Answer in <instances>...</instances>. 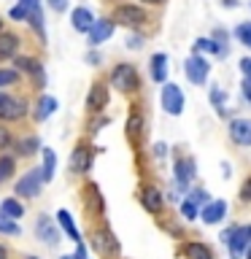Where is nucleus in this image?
<instances>
[{"label": "nucleus", "mask_w": 251, "mask_h": 259, "mask_svg": "<svg viewBox=\"0 0 251 259\" xmlns=\"http://www.w3.org/2000/svg\"><path fill=\"white\" fill-rule=\"evenodd\" d=\"M44 178H40V170L38 167H30L19 173L14 178V197L19 200H38L40 192H44Z\"/></svg>", "instance_id": "9"}, {"label": "nucleus", "mask_w": 251, "mask_h": 259, "mask_svg": "<svg viewBox=\"0 0 251 259\" xmlns=\"http://www.w3.org/2000/svg\"><path fill=\"white\" fill-rule=\"evenodd\" d=\"M95 19L97 16L92 14V8H87V6H76L70 11V27H73V32H81V35H87L89 27L95 24Z\"/></svg>", "instance_id": "26"}, {"label": "nucleus", "mask_w": 251, "mask_h": 259, "mask_svg": "<svg viewBox=\"0 0 251 259\" xmlns=\"http://www.w3.org/2000/svg\"><path fill=\"white\" fill-rule=\"evenodd\" d=\"M111 22L116 27H124V30H143L146 24L151 22L149 16V8L141 6V3H116L111 8Z\"/></svg>", "instance_id": "5"}, {"label": "nucleus", "mask_w": 251, "mask_h": 259, "mask_svg": "<svg viewBox=\"0 0 251 259\" xmlns=\"http://www.w3.org/2000/svg\"><path fill=\"white\" fill-rule=\"evenodd\" d=\"M40 178H44V184H52L54 181V176H57V151L54 149H49V146H40Z\"/></svg>", "instance_id": "28"}, {"label": "nucleus", "mask_w": 251, "mask_h": 259, "mask_svg": "<svg viewBox=\"0 0 251 259\" xmlns=\"http://www.w3.org/2000/svg\"><path fill=\"white\" fill-rule=\"evenodd\" d=\"M108 103H111V87L105 84V78H95L92 87H89V92H87V100H84L87 116H92V113H105Z\"/></svg>", "instance_id": "12"}, {"label": "nucleus", "mask_w": 251, "mask_h": 259, "mask_svg": "<svg viewBox=\"0 0 251 259\" xmlns=\"http://www.w3.org/2000/svg\"><path fill=\"white\" fill-rule=\"evenodd\" d=\"M227 200H208L205 205L200 208V219H202V224H219V222H224V216H227Z\"/></svg>", "instance_id": "27"}, {"label": "nucleus", "mask_w": 251, "mask_h": 259, "mask_svg": "<svg viewBox=\"0 0 251 259\" xmlns=\"http://www.w3.org/2000/svg\"><path fill=\"white\" fill-rule=\"evenodd\" d=\"M240 95H243V100L251 105V84H248V81H243V84H240Z\"/></svg>", "instance_id": "48"}, {"label": "nucleus", "mask_w": 251, "mask_h": 259, "mask_svg": "<svg viewBox=\"0 0 251 259\" xmlns=\"http://www.w3.org/2000/svg\"><path fill=\"white\" fill-rule=\"evenodd\" d=\"M168 54L165 52H154L149 57V78L154 81V84H165L168 81V70H170V65H168Z\"/></svg>", "instance_id": "25"}, {"label": "nucleus", "mask_w": 251, "mask_h": 259, "mask_svg": "<svg viewBox=\"0 0 251 259\" xmlns=\"http://www.w3.org/2000/svg\"><path fill=\"white\" fill-rule=\"evenodd\" d=\"M194 176H197V162H194V157L176 154V159H173V184H176V189L181 194H186L192 189Z\"/></svg>", "instance_id": "10"}, {"label": "nucleus", "mask_w": 251, "mask_h": 259, "mask_svg": "<svg viewBox=\"0 0 251 259\" xmlns=\"http://www.w3.org/2000/svg\"><path fill=\"white\" fill-rule=\"evenodd\" d=\"M208 100H211V105L216 108V113L219 116H230V111H227V92L222 87H211V92H208Z\"/></svg>", "instance_id": "33"}, {"label": "nucleus", "mask_w": 251, "mask_h": 259, "mask_svg": "<svg viewBox=\"0 0 251 259\" xmlns=\"http://www.w3.org/2000/svg\"><path fill=\"white\" fill-rule=\"evenodd\" d=\"M232 35L238 38V40H240V44L246 46V49H251V22H240L238 27L232 30Z\"/></svg>", "instance_id": "39"}, {"label": "nucleus", "mask_w": 251, "mask_h": 259, "mask_svg": "<svg viewBox=\"0 0 251 259\" xmlns=\"http://www.w3.org/2000/svg\"><path fill=\"white\" fill-rule=\"evenodd\" d=\"M178 213H181L184 222H197V219H200V208L194 205L189 197H184L181 202H178Z\"/></svg>", "instance_id": "37"}, {"label": "nucleus", "mask_w": 251, "mask_h": 259, "mask_svg": "<svg viewBox=\"0 0 251 259\" xmlns=\"http://www.w3.org/2000/svg\"><path fill=\"white\" fill-rule=\"evenodd\" d=\"M14 141H16V133L11 130V124H3V121H0V154H11Z\"/></svg>", "instance_id": "35"}, {"label": "nucleus", "mask_w": 251, "mask_h": 259, "mask_svg": "<svg viewBox=\"0 0 251 259\" xmlns=\"http://www.w3.org/2000/svg\"><path fill=\"white\" fill-rule=\"evenodd\" d=\"M243 256H246V259H251V246L246 248V254H243Z\"/></svg>", "instance_id": "55"}, {"label": "nucleus", "mask_w": 251, "mask_h": 259, "mask_svg": "<svg viewBox=\"0 0 251 259\" xmlns=\"http://www.w3.org/2000/svg\"><path fill=\"white\" fill-rule=\"evenodd\" d=\"M151 157H154V159H165V157H168V143H162V141L154 143V146H151Z\"/></svg>", "instance_id": "45"}, {"label": "nucleus", "mask_w": 251, "mask_h": 259, "mask_svg": "<svg viewBox=\"0 0 251 259\" xmlns=\"http://www.w3.org/2000/svg\"><path fill=\"white\" fill-rule=\"evenodd\" d=\"M184 76L189 78V84L194 87H202L211 76V62L205 54H189L184 62Z\"/></svg>", "instance_id": "15"}, {"label": "nucleus", "mask_w": 251, "mask_h": 259, "mask_svg": "<svg viewBox=\"0 0 251 259\" xmlns=\"http://www.w3.org/2000/svg\"><path fill=\"white\" fill-rule=\"evenodd\" d=\"M138 202H141V208L146 210L149 216H165V205H168V197L165 192L159 189L154 181H143L141 186H138L135 192Z\"/></svg>", "instance_id": "8"}, {"label": "nucleus", "mask_w": 251, "mask_h": 259, "mask_svg": "<svg viewBox=\"0 0 251 259\" xmlns=\"http://www.w3.org/2000/svg\"><path fill=\"white\" fill-rule=\"evenodd\" d=\"M22 46H24V35H22V32H16L11 27L0 30V65L11 62L14 57L22 52Z\"/></svg>", "instance_id": "16"}, {"label": "nucleus", "mask_w": 251, "mask_h": 259, "mask_svg": "<svg viewBox=\"0 0 251 259\" xmlns=\"http://www.w3.org/2000/svg\"><path fill=\"white\" fill-rule=\"evenodd\" d=\"M19 176V159L14 154H0V186L11 184Z\"/></svg>", "instance_id": "31"}, {"label": "nucleus", "mask_w": 251, "mask_h": 259, "mask_svg": "<svg viewBox=\"0 0 251 259\" xmlns=\"http://www.w3.org/2000/svg\"><path fill=\"white\" fill-rule=\"evenodd\" d=\"M224 246L230 251V259H243L246 248L251 246V224H235L230 240H227Z\"/></svg>", "instance_id": "17"}, {"label": "nucleus", "mask_w": 251, "mask_h": 259, "mask_svg": "<svg viewBox=\"0 0 251 259\" xmlns=\"http://www.w3.org/2000/svg\"><path fill=\"white\" fill-rule=\"evenodd\" d=\"M143 135H146V113L141 105H130V111H127V121H124V138H127V143L130 146H141L143 141Z\"/></svg>", "instance_id": "13"}, {"label": "nucleus", "mask_w": 251, "mask_h": 259, "mask_svg": "<svg viewBox=\"0 0 251 259\" xmlns=\"http://www.w3.org/2000/svg\"><path fill=\"white\" fill-rule=\"evenodd\" d=\"M16 3H22L24 8H32V6H44V0H16Z\"/></svg>", "instance_id": "50"}, {"label": "nucleus", "mask_w": 251, "mask_h": 259, "mask_svg": "<svg viewBox=\"0 0 251 259\" xmlns=\"http://www.w3.org/2000/svg\"><path fill=\"white\" fill-rule=\"evenodd\" d=\"M11 65L30 81V89H32L35 95L46 92V65H44V60H40L38 54H24V52H19V54L11 60Z\"/></svg>", "instance_id": "4"}, {"label": "nucleus", "mask_w": 251, "mask_h": 259, "mask_svg": "<svg viewBox=\"0 0 251 259\" xmlns=\"http://www.w3.org/2000/svg\"><path fill=\"white\" fill-rule=\"evenodd\" d=\"M192 54H214V57H227V44H219L214 38H197L192 44Z\"/></svg>", "instance_id": "30"}, {"label": "nucleus", "mask_w": 251, "mask_h": 259, "mask_svg": "<svg viewBox=\"0 0 251 259\" xmlns=\"http://www.w3.org/2000/svg\"><path fill=\"white\" fill-rule=\"evenodd\" d=\"M24 87V76L14 65H0V89H19Z\"/></svg>", "instance_id": "32"}, {"label": "nucleus", "mask_w": 251, "mask_h": 259, "mask_svg": "<svg viewBox=\"0 0 251 259\" xmlns=\"http://www.w3.org/2000/svg\"><path fill=\"white\" fill-rule=\"evenodd\" d=\"M84 65H89V68H103V54L97 52V49H89V52L84 54Z\"/></svg>", "instance_id": "42"}, {"label": "nucleus", "mask_w": 251, "mask_h": 259, "mask_svg": "<svg viewBox=\"0 0 251 259\" xmlns=\"http://www.w3.org/2000/svg\"><path fill=\"white\" fill-rule=\"evenodd\" d=\"M54 222H57V227H60L62 238L73 240V246H76V243H81V240H84V235H81L78 224H76V219H73V213H70L68 208H60V210H57V213H54Z\"/></svg>", "instance_id": "21"}, {"label": "nucleus", "mask_w": 251, "mask_h": 259, "mask_svg": "<svg viewBox=\"0 0 251 259\" xmlns=\"http://www.w3.org/2000/svg\"><path fill=\"white\" fill-rule=\"evenodd\" d=\"M60 259H76V256H73V254H62Z\"/></svg>", "instance_id": "54"}, {"label": "nucleus", "mask_w": 251, "mask_h": 259, "mask_svg": "<svg viewBox=\"0 0 251 259\" xmlns=\"http://www.w3.org/2000/svg\"><path fill=\"white\" fill-rule=\"evenodd\" d=\"M30 116V97L19 89H0V121L3 124H22Z\"/></svg>", "instance_id": "3"}, {"label": "nucleus", "mask_w": 251, "mask_h": 259, "mask_svg": "<svg viewBox=\"0 0 251 259\" xmlns=\"http://www.w3.org/2000/svg\"><path fill=\"white\" fill-rule=\"evenodd\" d=\"M35 238L44 243V246H49V248H57L62 243V232H60V227H57V222H54V216H49V213H38L35 216Z\"/></svg>", "instance_id": "14"}, {"label": "nucleus", "mask_w": 251, "mask_h": 259, "mask_svg": "<svg viewBox=\"0 0 251 259\" xmlns=\"http://www.w3.org/2000/svg\"><path fill=\"white\" fill-rule=\"evenodd\" d=\"M113 32H116V24L111 22V16H97L95 24H92V27H89V32H87V44H89V49L103 46L105 40H111Z\"/></svg>", "instance_id": "18"}, {"label": "nucleus", "mask_w": 251, "mask_h": 259, "mask_svg": "<svg viewBox=\"0 0 251 259\" xmlns=\"http://www.w3.org/2000/svg\"><path fill=\"white\" fill-rule=\"evenodd\" d=\"M227 135H230V141L235 146H251V119H243V116L230 119Z\"/></svg>", "instance_id": "24"}, {"label": "nucleus", "mask_w": 251, "mask_h": 259, "mask_svg": "<svg viewBox=\"0 0 251 259\" xmlns=\"http://www.w3.org/2000/svg\"><path fill=\"white\" fill-rule=\"evenodd\" d=\"M8 19L11 22H24L27 19V8H24L22 3H14L11 8H8Z\"/></svg>", "instance_id": "43"}, {"label": "nucleus", "mask_w": 251, "mask_h": 259, "mask_svg": "<svg viewBox=\"0 0 251 259\" xmlns=\"http://www.w3.org/2000/svg\"><path fill=\"white\" fill-rule=\"evenodd\" d=\"M6 27V19H3V16H0V30H3Z\"/></svg>", "instance_id": "56"}, {"label": "nucleus", "mask_w": 251, "mask_h": 259, "mask_svg": "<svg viewBox=\"0 0 251 259\" xmlns=\"http://www.w3.org/2000/svg\"><path fill=\"white\" fill-rule=\"evenodd\" d=\"M95 157H97V149L89 143V138H81V141L73 143V151L68 157V170L73 178H89L92 173V165H95Z\"/></svg>", "instance_id": "6"}, {"label": "nucleus", "mask_w": 251, "mask_h": 259, "mask_svg": "<svg viewBox=\"0 0 251 259\" xmlns=\"http://www.w3.org/2000/svg\"><path fill=\"white\" fill-rule=\"evenodd\" d=\"M222 6L224 8H232V6H238V0H222Z\"/></svg>", "instance_id": "52"}, {"label": "nucleus", "mask_w": 251, "mask_h": 259, "mask_svg": "<svg viewBox=\"0 0 251 259\" xmlns=\"http://www.w3.org/2000/svg\"><path fill=\"white\" fill-rule=\"evenodd\" d=\"M87 248L97 254L100 259H121V243L116 238V232L111 230L108 222H95L89 224V230L84 235Z\"/></svg>", "instance_id": "1"}, {"label": "nucleus", "mask_w": 251, "mask_h": 259, "mask_svg": "<svg viewBox=\"0 0 251 259\" xmlns=\"http://www.w3.org/2000/svg\"><path fill=\"white\" fill-rule=\"evenodd\" d=\"M73 256H76V259H89V248H87L84 240L76 243V251H73Z\"/></svg>", "instance_id": "47"}, {"label": "nucleus", "mask_w": 251, "mask_h": 259, "mask_svg": "<svg viewBox=\"0 0 251 259\" xmlns=\"http://www.w3.org/2000/svg\"><path fill=\"white\" fill-rule=\"evenodd\" d=\"M178 256L181 259H216L214 248L202 240H184L178 246Z\"/></svg>", "instance_id": "23"}, {"label": "nucleus", "mask_w": 251, "mask_h": 259, "mask_svg": "<svg viewBox=\"0 0 251 259\" xmlns=\"http://www.w3.org/2000/svg\"><path fill=\"white\" fill-rule=\"evenodd\" d=\"M159 105L162 111L168 113V116H181L184 113V105H186V97H184V89L173 84V81H165V84H159Z\"/></svg>", "instance_id": "11"}, {"label": "nucleus", "mask_w": 251, "mask_h": 259, "mask_svg": "<svg viewBox=\"0 0 251 259\" xmlns=\"http://www.w3.org/2000/svg\"><path fill=\"white\" fill-rule=\"evenodd\" d=\"M138 3L146 8H157V6H165V0H138Z\"/></svg>", "instance_id": "49"}, {"label": "nucleus", "mask_w": 251, "mask_h": 259, "mask_svg": "<svg viewBox=\"0 0 251 259\" xmlns=\"http://www.w3.org/2000/svg\"><path fill=\"white\" fill-rule=\"evenodd\" d=\"M0 213L8 216V219H14V222H19V219L27 216V205H24V200L14 197V194H8V197L0 200Z\"/></svg>", "instance_id": "29"}, {"label": "nucleus", "mask_w": 251, "mask_h": 259, "mask_svg": "<svg viewBox=\"0 0 251 259\" xmlns=\"http://www.w3.org/2000/svg\"><path fill=\"white\" fill-rule=\"evenodd\" d=\"M186 197H189V200H192L197 208H202V205H205V202L211 200V194H208L205 189H200V186H194V189H189V192H186Z\"/></svg>", "instance_id": "40"}, {"label": "nucleus", "mask_w": 251, "mask_h": 259, "mask_svg": "<svg viewBox=\"0 0 251 259\" xmlns=\"http://www.w3.org/2000/svg\"><path fill=\"white\" fill-rule=\"evenodd\" d=\"M40 138L35 133H24V135H16V141H14V149L11 154L16 159H32V157H38V151H40Z\"/></svg>", "instance_id": "20"}, {"label": "nucleus", "mask_w": 251, "mask_h": 259, "mask_svg": "<svg viewBox=\"0 0 251 259\" xmlns=\"http://www.w3.org/2000/svg\"><path fill=\"white\" fill-rule=\"evenodd\" d=\"M240 73H243V81L251 84V57H243L240 60Z\"/></svg>", "instance_id": "46"}, {"label": "nucleus", "mask_w": 251, "mask_h": 259, "mask_svg": "<svg viewBox=\"0 0 251 259\" xmlns=\"http://www.w3.org/2000/svg\"><path fill=\"white\" fill-rule=\"evenodd\" d=\"M108 124H111L108 113H92V116L87 119V127L84 130H87V135H97L103 127H108Z\"/></svg>", "instance_id": "34"}, {"label": "nucleus", "mask_w": 251, "mask_h": 259, "mask_svg": "<svg viewBox=\"0 0 251 259\" xmlns=\"http://www.w3.org/2000/svg\"><path fill=\"white\" fill-rule=\"evenodd\" d=\"M0 259H11V248L6 243H0Z\"/></svg>", "instance_id": "51"}, {"label": "nucleus", "mask_w": 251, "mask_h": 259, "mask_svg": "<svg viewBox=\"0 0 251 259\" xmlns=\"http://www.w3.org/2000/svg\"><path fill=\"white\" fill-rule=\"evenodd\" d=\"M238 197H240V202H251V173H248L246 181L240 184V194H238Z\"/></svg>", "instance_id": "44"}, {"label": "nucleus", "mask_w": 251, "mask_h": 259, "mask_svg": "<svg viewBox=\"0 0 251 259\" xmlns=\"http://www.w3.org/2000/svg\"><path fill=\"white\" fill-rule=\"evenodd\" d=\"M0 235H3V238H19V235H22V224L0 213Z\"/></svg>", "instance_id": "36"}, {"label": "nucleus", "mask_w": 251, "mask_h": 259, "mask_svg": "<svg viewBox=\"0 0 251 259\" xmlns=\"http://www.w3.org/2000/svg\"><path fill=\"white\" fill-rule=\"evenodd\" d=\"M24 24H27L30 32L38 38V44L46 46V14H44V6L27 8V19H24Z\"/></svg>", "instance_id": "22"}, {"label": "nucleus", "mask_w": 251, "mask_h": 259, "mask_svg": "<svg viewBox=\"0 0 251 259\" xmlns=\"http://www.w3.org/2000/svg\"><path fill=\"white\" fill-rule=\"evenodd\" d=\"M146 44V35H143V30H130L127 32V40H124V46L130 49V52H141Z\"/></svg>", "instance_id": "38"}, {"label": "nucleus", "mask_w": 251, "mask_h": 259, "mask_svg": "<svg viewBox=\"0 0 251 259\" xmlns=\"http://www.w3.org/2000/svg\"><path fill=\"white\" fill-rule=\"evenodd\" d=\"M105 84L124 97H135L143 89V78H141V70L133 62H116V65H111L108 76H105Z\"/></svg>", "instance_id": "2"}, {"label": "nucleus", "mask_w": 251, "mask_h": 259, "mask_svg": "<svg viewBox=\"0 0 251 259\" xmlns=\"http://www.w3.org/2000/svg\"><path fill=\"white\" fill-rule=\"evenodd\" d=\"M78 200H81V208H84L89 224L105 222V197H103L100 186L95 181L84 178V184H81V189H78Z\"/></svg>", "instance_id": "7"}, {"label": "nucleus", "mask_w": 251, "mask_h": 259, "mask_svg": "<svg viewBox=\"0 0 251 259\" xmlns=\"http://www.w3.org/2000/svg\"><path fill=\"white\" fill-rule=\"evenodd\" d=\"M44 6H46L52 14H65V11H70V0H44Z\"/></svg>", "instance_id": "41"}, {"label": "nucleus", "mask_w": 251, "mask_h": 259, "mask_svg": "<svg viewBox=\"0 0 251 259\" xmlns=\"http://www.w3.org/2000/svg\"><path fill=\"white\" fill-rule=\"evenodd\" d=\"M60 111V100H57L54 95H49V92H40L38 97H35V103L30 105V116H32V121H46V119H52L54 113Z\"/></svg>", "instance_id": "19"}, {"label": "nucleus", "mask_w": 251, "mask_h": 259, "mask_svg": "<svg viewBox=\"0 0 251 259\" xmlns=\"http://www.w3.org/2000/svg\"><path fill=\"white\" fill-rule=\"evenodd\" d=\"M22 259H40V256H38V254H24Z\"/></svg>", "instance_id": "53"}]
</instances>
